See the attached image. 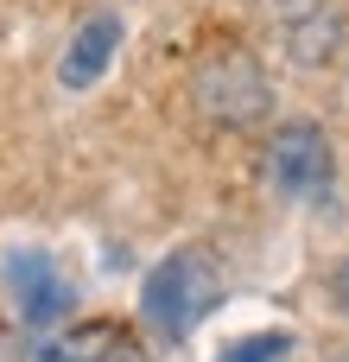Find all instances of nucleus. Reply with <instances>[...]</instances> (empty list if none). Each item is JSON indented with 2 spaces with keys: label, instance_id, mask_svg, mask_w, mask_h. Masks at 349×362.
<instances>
[{
  "label": "nucleus",
  "instance_id": "nucleus-4",
  "mask_svg": "<svg viewBox=\"0 0 349 362\" xmlns=\"http://www.w3.org/2000/svg\"><path fill=\"white\" fill-rule=\"evenodd\" d=\"M6 293H13L19 318H25L32 331L64 325V312L76 305V286H70V280H64V267H57L51 255H38V248L6 255Z\"/></svg>",
  "mask_w": 349,
  "mask_h": 362
},
{
  "label": "nucleus",
  "instance_id": "nucleus-3",
  "mask_svg": "<svg viewBox=\"0 0 349 362\" xmlns=\"http://www.w3.org/2000/svg\"><path fill=\"white\" fill-rule=\"evenodd\" d=\"M267 185L280 197H299V204H318L331 197L337 185V153L324 140L318 121H286L273 140H267Z\"/></svg>",
  "mask_w": 349,
  "mask_h": 362
},
{
  "label": "nucleus",
  "instance_id": "nucleus-5",
  "mask_svg": "<svg viewBox=\"0 0 349 362\" xmlns=\"http://www.w3.org/2000/svg\"><path fill=\"white\" fill-rule=\"evenodd\" d=\"M25 362H146L127 325H45L32 331Z\"/></svg>",
  "mask_w": 349,
  "mask_h": 362
},
{
  "label": "nucleus",
  "instance_id": "nucleus-1",
  "mask_svg": "<svg viewBox=\"0 0 349 362\" xmlns=\"http://www.w3.org/2000/svg\"><path fill=\"white\" fill-rule=\"evenodd\" d=\"M223 299V261L210 248H172L146 286H140V318L153 325L159 344H184Z\"/></svg>",
  "mask_w": 349,
  "mask_h": 362
},
{
  "label": "nucleus",
  "instance_id": "nucleus-6",
  "mask_svg": "<svg viewBox=\"0 0 349 362\" xmlns=\"http://www.w3.org/2000/svg\"><path fill=\"white\" fill-rule=\"evenodd\" d=\"M114 51H121V19H108V13L83 19V25H76V38L64 45V64H57L64 89H89V83L114 64Z\"/></svg>",
  "mask_w": 349,
  "mask_h": 362
},
{
  "label": "nucleus",
  "instance_id": "nucleus-8",
  "mask_svg": "<svg viewBox=\"0 0 349 362\" xmlns=\"http://www.w3.org/2000/svg\"><path fill=\"white\" fill-rule=\"evenodd\" d=\"M331 299H337V312L349 318V261L337 267V274H331Z\"/></svg>",
  "mask_w": 349,
  "mask_h": 362
},
{
  "label": "nucleus",
  "instance_id": "nucleus-9",
  "mask_svg": "<svg viewBox=\"0 0 349 362\" xmlns=\"http://www.w3.org/2000/svg\"><path fill=\"white\" fill-rule=\"evenodd\" d=\"M331 362H349V350H337V356H331Z\"/></svg>",
  "mask_w": 349,
  "mask_h": 362
},
{
  "label": "nucleus",
  "instance_id": "nucleus-7",
  "mask_svg": "<svg viewBox=\"0 0 349 362\" xmlns=\"http://www.w3.org/2000/svg\"><path fill=\"white\" fill-rule=\"evenodd\" d=\"M286 356H292V337L286 331H261V337H235L216 362H286Z\"/></svg>",
  "mask_w": 349,
  "mask_h": 362
},
{
  "label": "nucleus",
  "instance_id": "nucleus-2",
  "mask_svg": "<svg viewBox=\"0 0 349 362\" xmlns=\"http://www.w3.org/2000/svg\"><path fill=\"white\" fill-rule=\"evenodd\" d=\"M191 95H197V108H203L216 127H261V121L273 115V83H267V70H261L248 51H216V57H203L197 76H191Z\"/></svg>",
  "mask_w": 349,
  "mask_h": 362
}]
</instances>
